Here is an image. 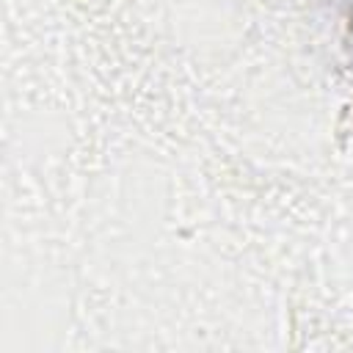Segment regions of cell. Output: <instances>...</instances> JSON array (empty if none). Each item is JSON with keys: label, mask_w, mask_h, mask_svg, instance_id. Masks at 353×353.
Wrapping results in <instances>:
<instances>
[]
</instances>
